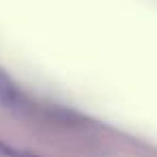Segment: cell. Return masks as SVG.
Returning <instances> with one entry per match:
<instances>
[{
  "label": "cell",
  "instance_id": "obj_1",
  "mask_svg": "<svg viewBox=\"0 0 157 157\" xmlns=\"http://www.w3.org/2000/svg\"><path fill=\"white\" fill-rule=\"evenodd\" d=\"M0 153L11 155V157H37V155H33V153H28V151H13V148H9V146H5L2 142H0Z\"/></svg>",
  "mask_w": 157,
  "mask_h": 157
}]
</instances>
